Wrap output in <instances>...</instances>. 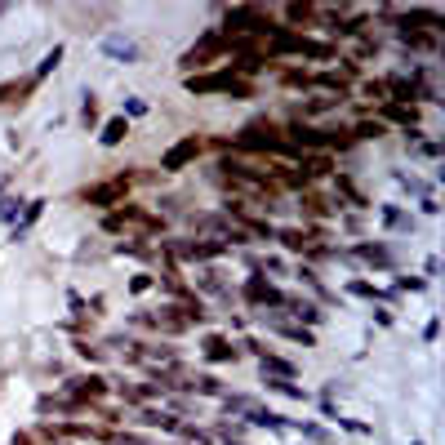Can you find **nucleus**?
I'll use <instances>...</instances> for the list:
<instances>
[{"instance_id":"nucleus-1","label":"nucleus","mask_w":445,"mask_h":445,"mask_svg":"<svg viewBox=\"0 0 445 445\" xmlns=\"http://www.w3.org/2000/svg\"><path fill=\"white\" fill-rule=\"evenodd\" d=\"M241 147H254V151H285L290 143L276 134V125H268V120H254V125H245Z\"/></svg>"},{"instance_id":"nucleus-2","label":"nucleus","mask_w":445,"mask_h":445,"mask_svg":"<svg viewBox=\"0 0 445 445\" xmlns=\"http://www.w3.org/2000/svg\"><path fill=\"white\" fill-rule=\"evenodd\" d=\"M187 89H192V94H241V98H245V94H250V85H241L232 72H219V76H201V80L192 76V80H187Z\"/></svg>"},{"instance_id":"nucleus-3","label":"nucleus","mask_w":445,"mask_h":445,"mask_svg":"<svg viewBox=\"0 0 445 445\" xmlns=\"http://www.w3.org/2000/svg\"><path fill=\"white\" fill-rule=\"evenodd\" d=\"M227 27H236V32H272V18L259 14V9H227Z\"/></svg>"},{"instance_id":"nucleus-4","label":"nucleus","mask_w":445,"mask_h":445,"mask_svg":"<svg viewBox=\"0 0 445 445\" xmlns=\"http://www.w3.org/2000/svg\"><path fill=\"white\" fill-rule=\"evenodd\" d=\"M227 50V41L223 36H205L201 45H192V50L183 54V67H201V63H210V58H219V54Z\"/></svg>"},{"instance_id":"nucleus-5","label":"nucleus","mask_w":445,"mask_h":445,"mask_svg":"<svg viewBox=\"0 0 445 445\" xmlns=\"http://www.w3.org/2000/svg\"><path fill=\"white\" fill-rule=\"evenodd\" d=\"M196 156H201V138H183V143H174L160 156V169H183L187 160H196Z\"/></svg>"},{"instance_id":"nucleus-6","label":"nucleus","mask_w":445,"mask_h":445,"mask_svg":"<svg viewBox=\"0 0 445 445\" xmlns=\"http://www.w3.org/2000/svg\"><path fill=\"white\" fill-rule=\"evenodd\" d=\"M125 187H129V178H111V183H102V187H89L85 201L89 205H111L116 196H125Z\"/></svg>"},{"instance_id":"nucleus-7","label":"nucleus","mask_w":445,"mask_h":445,"mask_svg":"<svg viewBox=\"0 0 445 445\" xmlns=\"http://www.w3.org/2000/svg\"><path fill=\"white\" fill-rule=\"evenodd\" d=\"M125 134H129V125H125V120H107V129H102V143H107V147H116Z\"/></svg>"},{"instance_id":"nucleus-8","label":"nucleus","mask_w":445,"mask_h":445,"mask_svg":"<svg viewBox=\"0 0 445 445\" xmlns=\"http://www.w3.org/2000/svg\"><path fill=\"white\" fill-rule=\"evenodd\" d=\"M107 54H116V58H134V45H129V41H107Z\"/></svg>"},{"instance_id":"nucleus-9","label":"nucleus","mask_w":445,"mask_h":445,"mask_svg":"<svg viewBox=\"0 0 445 445\" xmlns=\"http://www.w3.org/2000/svg\"><path fill=\"white\" fill-rule=\"evenodd\" d=\"M387 116L401 120V125H414V107H387Z\"/></svg>"},{"instance_id":"nucleus-10","label":"nucleus","mask_w":445,"mask_h":445,"mask_svg":"<svg viewBox=\"0 0 445 445\" xmlns=\"http://www.w3.org/2000/svg\"><path fill=\"white\" fill-rule=\"evenodd\" d=\"M374 134H383V125H356V138H374Z\"/></svg>"},{"instance_id":"nucleus-11","label":"nucleus","mask_w":445,"mask_h":445,"mask_svg":"<svg viewBox=\"0 0 445 445\" xmlns=\"http://www.w3.org/2000/svg\"><path fill=\"white\" fill-rule=\"evenodd\" d=\"M210 356H232V347H227L223 338H214V343H210Z\"/></svg>"},{"instance_id":"nucleus-12","label":"nucleus","mask_w":445,"mask_h":445,"mask_svg":"<svg viewBox=\"0 0 445 445\" xmlns=\"http://www.w3.org/2000/svg\"><path fill=\"white\" fill-rule=\"evenodd\" d=\"M0 94H9V89H5V85H0Z\"/></svg>"}]
</instances>
